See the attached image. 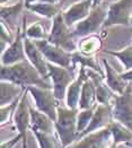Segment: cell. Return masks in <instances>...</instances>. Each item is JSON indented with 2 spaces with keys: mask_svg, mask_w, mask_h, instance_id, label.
Segmentation results:
<instances>
[{
  "mask_svg": "<svg viewBox=\"0 0 132 148\" xmlns=\"http://www.w3.org/2000/svg\"><path fill=\"white\" fill-rule=\"evenodd\" d=\"M113 112H112V105H105V104H98L96 111L93 115V119L89 125L84 132H81L77 137V140L81 139L83 137L87 136L92 132H95L98 130H102L104 128H107L113 121ZM76 140V141H77Z\"/></svg>",
  "mask_w": 132,
  "mask_h": 148,
  "instance_id": "4fadbf2b",
  "label": "cell"
},
{
  "mask_svg": "<svg viewBox=\"0 0 132 148\" xmlns=\"http://www.w3.org/2000/svg\"><path fill=\"white\" fill-rule=\"evenodd\" d=\"M103 3V0H93V7H97Z\"/></svg>",
  "mask_w": 132,
  "mask_h": 148,
  "instance_id": "e575fe53",
  "label": "cell"
},
{
  "mask_svg": "<svg viewBox=\"0 0 132 148\" xmlns=\"http://www.w3.org/2000/svg\"><path fill=\"white\" fill-rule=\"evenodd\" d=\"M24 34L22 31V25L16 32L15 41L1 53V66H12L15 63L27 60L25 52Z\"/></svg>",
  "mask_w": 132,
  "mask_h": 148,
  "instance_id": "8fae6325",
  "label": "cell"
},
{
  "mask_svg": "<svg viewBox=\"0 0 132 148\" xmlns=\"http://www.w3.org/2000/svg\"><path fill=\"white\" fill-rule=\"evenodd\" d=\"M97 106H98V104H96L95 106H93L90 109H87V110H79L78 116H77V131H78V136L81 132H84L85 130L87 129V127L89 125L92 119H93V115H94V113L96 111Z\"/></svg>",
  "mask_w": 132,
  "mask_h": 148,
  "instance_id": "f546056e",
  "label": "cell"
},
{
  "mask_svg": "<svg viewBox=\"0 0 132 148\" xmlns=\"http://www.w3.org/2000/svg\"><path fill=\"white\" fill-rule=\"evenodd\" d=\"M22 31L24 36L28 37L33 41H40V40H48L49 33L45 31V27L43 26L42 23L36 22L31 25H26V15L23 17L22 22Z\"/></svg>",
  "mask_w": 132,
  "mask_h": 148,
  "instance_id": "d4e9b609",
  "label": "cell"
},
{
  "mask_svg": "<svg viewBox=\"0 0 132 148\" xmlns=\"http://www.w3.org/2000/svg\"><path fill=\"white\" fill-rule=\"evenodd\" d=\"M24 44H25V52H26V57L27 60L31 62L36 70L40 73V75L48 80L50 78L49 75V68H48V61L45 59V57L43 56V53L41 52V50L37 48L35 42L31 38L25 36L24 38Z\"/></svg>",
  "mask_w": 132,
  "mask_h": 148,
  "instance_id": "5bb4252c",
  "label": "cell"
},
{
  "mask_svg": "<svg viewBox=\"0 0 132 148\" xmlns=\"http://www.w3.org/2000/svg\"><path fill=\"white\" fill-rule=\"evenodd\" d=\"M27 89L34 99V105H35L36 110L47 114L55 122L58 119L59 101L55 99L53 89L41 88L37 86L27 87Z\"/></svg>",
  "mask_w": 132,
  "mask_h": 148,
  "instance_id": "5b68a950",
  "label": "cell"
},
{
  "mask_svg": "<svg viewBox=\"0 0 132 148\" xmlns=\"http://www.w3.org/2000/svg\"><path fill=\"white\" fill-rule=\"evenodd\" d=\"M102 61V66L104 68V73H105V82L107 84L109 88L116 93V94H123L124 90L127 89V87L129 85V83H127L123 78L121 74H119L109 62L105 59V58H102L101 59Z\"/></svg>",
  "mask_w": 132,
  "mask_h": 148,
  "instance_id": "d6986e66",
  "label": "cell"
},
{
  "mask_svg": "<svg viewBox=\"0 0 132 148\" xmlns=\"http://www.w3.org/2000/svg\"><path fill=\"white\" fill-rule=\"evenodd\" d=\"M107 7L108 6L104 5V3H102L97 7H93L90 14L84 21L75 25V27L72 29L73 36L83 38V37L96 34V32H98L103 27V25L106 21Z\"/></svg>",
  "mask_w": 132,
  "mask_h": 148,
  "instance_id": "277c9868",
  "label": "cell"
},
{
  "mask_svg": "<svg viewBox=\"0 0 132 148\" xmlns=\"http://www.w3.org/2000/svg\"><path fill=\"white\" fill-rule=\"evenodd\" d=\"M49 75L52 80V89L54 93V96L58 101H63L67 96L68 87L70 86L72 82L77 76H75L73 70L69 68H63L60 66L53 64L48 62Z\"/></svg>",
  "mask_w": 132,
  "mask_h": 148,
  "instance_id": "8992f818",
  "label": "cell"
},
{
  "mask_svg": "<svg viewBox=\"0 0 132 148\" xmlns=\"http://www.w3.org/2000/svg\"><path fill=\"white\" fill-rule=\"evenodd\" d=\"M127 147H129V148H132V140L131 141H129V143H127V144H124Z\"/></svg>",
  "mask_w": 132,
  "mask_h": 148,
  "instance_id": "8d00e7d4",
  "label": "cell"
},
{
  "mask_svg": "<svg viewBox=\"0 0 132 148\" xmlns=\"http://www.w3.org/2000/svg\"><path fill=\"white\" fill-rule=\"evenodd\" d=\"M34 42L37 45V48L41 50V52L43 53V56L45 57L48 62H51L53 64L60 66L63 68H69V69L76 68L73 66L72 53L50 43L48 40H40V41H34Z\"/></svg>",
  "mask_w": 132,
  "mask_h": 148,
  "instance_id": "9c48e42d",
  "label": "cell"
},
{
  "mask_svg": "<svg viewBox=\"0 0 132 148\" xmlns=\"http://www.w3.org/2000/svg\"><path fill=\"white\" fill-rule=\"evenodd\" d=\"M37 1H41V0H25V7L31 5V3H34V2H37Z\"/></svg>",
  "mask_w": 132,
  "mask_h": 148,
  "instance_id": "d590c367",
  "label": "cell"
},
{
  "mask_svg": "<svg viewBox=\"0 0 132 148\" xmlns=\"http://www.w3.org/2000/svg\"><path fill=\"white\" fill-rule=\"evenodd\" d=\"M22 141H23V138L18 134L16 137H14V138L7 140V141H2V143H1V147L0 148H14L18 143H22Z\"/></svg>",
  "mask_w": 132,
  "mask_h": 148,
  "instance_id": "1f68e13d",
  "label": "cell"
},
{
  "mask_svg": "<svg viewBox=\"0 0 132 148\" xmlns=\"http://www.w3.org/2000/svg\"><path fill=\"white\" fill-rule=\"evenodd\" d=\"M33 136L36 138V141L40 148H62L60 146V139L57 132L54 134H47L40 131H32Z\"/></svg>",
  "mask_w": 132,
  "mask_h": 148,
  "instance_id": "83f0119b",
  "label": "cell"
},
{
  "mask_svg": "<svg viewBox=\"0 0 132 148\" xmlns=\"http://www.w3.org/2000/svg\"><path fill=\"white\" fill-rule=\"evenodd\" d=\"M87 70V76L88 78L94 83L95 88H96V96L98 104H105V105H112L113 101L116 96V93H114L109 86L105 82V77L99 73H97L93 69H88Z\"/></svg>",
  "mask_w": 132,
  "mask_h": 148,
  "instance_id": "9a60e30c",
  "label": "cell"
},
{
  "mask_svg": "<svg viewBox=\"0 0 132 148\" xmlns=\"http://www.w3.org/2000/svg\"><path fill=\"white\" fill-rule=\"evenodd\" d=\"M88 79L87 76V70L85 67H80L77 77L75 78V80L70 84V86L68 87L67 90V96H66V104L67 108L69 109H78L79 106V101L81 96V90L84 86L85 82Z\"/></svg>",
  "mask_w": 132,
  "mask_h": 148,
  "instance_id": "e0dca14e",
  "label": "cell"
},
{
  "mask_svg": "<svg viewBox=\"0 0 132 148\" xmlns=\"http://www.w3.org/2000/svg\"><path fill=\"white\" fill-rule=\"evenodd\" d=\"M25 89L26 88H23L9 82H1V96H0L1 106L12 103L15 99H17L24 93Z\"/></svg>",
  "mask_w": 132,
  "mask_h": 148,
  "instance_id": "603a6c76",
  "label": "cell"
},
{
  "mask_svg": "<svg viewBox=\"0 0 132 148\" xmlns=\"http://www.w3.org/2000/svg\"><path fill=\"white\" fill-rule=\"evenodd\" d=\"M42 2H48V3H52V5H58L60 0H41Z\"/></svg>",
  "mask_w": 132,
  "mask_h": 148,
  "instance_id": "836d02e7",
  "label": "cell"
},
{
  "mask_svg": "<svg viewBox=\"0 0 132 148\" xmlns=\"http://www.w3.org/2000/svg\"><path fill=\"white\" fill-rule=\"evenodd\" d=\"M79 110L69 109L58 106V119L54 122L55 131L59 136L62 148H67L71 146L77 140L78 131H77V116Z\"/></svg>",
  "mask_w": 132,
  "mask_h": 148,
  "instance_id": "7a4b0ae2",
  "label": "cell"
},
{
  "mask_svg": "<svg viewBox=\"0 0 132 148\" xmlns=\"http://www.w3.org/2000/svg\"><path fill=\"white\" fill-rule=\"evenodd\" d=\"M28 94H29L28 89L26 88L12 119L15 128L23 138V141H22L23 148H27V130L31 128V110H29L31 104L28 103V99H27Z\"/></svg>",
  "mask_w": 132,
  "mask_h": 148,
  "instance_id": "30bf717a",
  "label": "cell"
},
{
  "mask_svg": "<svg viewBox=\"0 0 132 148\" xmlns=\"http://www.w3.org/2000/svg\"><path fill=\"white\" fill-rule=\"evenodd\" d=\"M1 82H9L23 88L31 86L53 88L52 84L45 80L28 60L12 66H1Z\"/></svg>",
  "mask_w": 132,
  "mask_h": 148,
  "instance_id": "6da1fadb",
  "label": "cell"
},
{
  "mask_svg": "<svg viewBox=\"0 0 132 148\" xmlns=\"http://www.w3.org/2000/svg\"><path fill=\"white\" fill-rule=\"evenodd\" d=\"M72 60H73V66L77 67V64H79L80 67H85L88 69H93L101 75H103L105 77V73L103 71L104 68H102L99 66V63L97 62L96 57H86L84 54H81L80 52L76 51L72 53Z\"/></svg>",
  "mask_w": 132,
  "mask_h": 148,
  "instance_id": "4316f807",
  "label": "cell"
},
{
  "mask_svg": "<svg viewBox=\"0 0 132 148\" xmlns=\"http://www.w3.org/2000/svg\"><path fill=\"white\" fill-rule=\"evenodd\" d=\"M96 104H98L96 96V88H95L94 83L88 78L83 86L78 110H87V109L95 106Z\"/></svg>",
  "mask_w": 132,
  "mask_h": 148,
  "instance_id": "7402d4cb",
  "label": "cell"
},
{
  "mask_svg": "<svg viewBox=\"0 0 132 148\" xmlns=\"http://www.w3.org/2000/svg\"><path fill=\"white\" fill-rule=\"evenodd\" d=\"M107 128L112 132L113 143L115 145L119 146L120 144H127V143L132 140V131L129 128H127L125 125L120 123L119 121L113 120Z\"/></svg>",
  "mask_w": 132,
  "mask_h": 148,
  "instance_id": "484cf974",
  "label": "cell"
},
{
  "mask_svg": "<svg viewBox=\"0 0 132 148\" xmlns=\"http://www.w3.org/2000/svg\"><path fill=\"white\" fill-rule=\"evenodd\" d=\"M31 110V131H40L47 134H54L55 127L54 121L47 114L36 110L33 105L29 106Z\"/></svg>",
  "mask_w": 132,
  "mask_h": 148,
  "instance_id": "ffe728a7",
  "label": "cell"
},
{
  "mask_svg": "<svg viewBox=\"0 0 132 148\" xmlns=\"http://www.w3.org/2000/svg\"><path fill=\"white\" fill-rule=\"evenodd\" d=\"M113 119L132 131V83H129L123 94H116L112 104Z\"/></svg>",
  "mask_w": 132,
  "mask_h": 148,
  "instance_id": "52a82bcc",
  "label": "cell"
},
{
  "mask_svg": "<svg viewBox=\"0 0 132 148\" xmlns=\"http://www.w3.org/2000/svg\"><path fill=\"white\" fill-rule=\"evenodd\" d=\"M27 10L33 12L43 16L49 19H53L54 17H57L61 12V8L59 5H52V3H48V2H42V1H37L34 3H31L28 6L25 7Z\"/></svg>",
  "mask_w": 132,
  "mask_h": 148,
  "instance_id": "cb8c5ba5",
  "label": "cell"
},
{
  "mask_svg": "<svg viewBox=\"0 0 132 148\" xmlns=\"http://www.w3.org/2000/svg\"><path fill=\"white\" fill-rule=\"evenodd\" d=\"M92 9H93V0H80L72 3L67 10L62 12V15L66 24L71 27L73 25H77L79 22L84 21L90 14Z\"/></svg>",
  "mask_w": 132,
  "mask_h": 148,
  "instance_id": "2e32d148",
  "label": "cell"
},
{
  "mask_svg": "<svg viewBox=\"0 0 132 148\" xmlns=\"http://www.w3.org/2000/svg\"><path fill=\"white\" fill-rule=\"evenodd\" d=\"M109 148H118V145H115V144L113 143V144L111 145V147H109Z\"/></svg>",
  "mask_w": 132,
  "mask_h": 148,
  "instance_id": "74e56055",
  "label": "cell"
},
{
  "mask_svg": "<svg viewBox=\"0 0 132 148\" xmlns=\"http://www.w3.org/2000/svg\"><path fill=\"white\" fill-rule=\"evenodd\" d=\"M0 1H1V5H5V3H6V2H8L9 0H0Z\"/></svg>",
  "mask_w": 132,
  "mask_h": 148,
  "instance_id": "f35d334b",
  "label": "cell"
},
{
  "mask_svg": "<svg viewBox=\"0 0 132 148\" xmlns=\"http://www.w3.org/2000/svg\"><path fill=\"white\" fill-rule=\"evenodd\" d=\"M122 78L127 82V83H132V69L128 70V71H124L121 74Z\"/></svg>",
  "mask_w": 132,
  "mask_h": 148,
  "instance_id": "d6a6232c",
  "label": "cell"
},
{
  "mask_svg": "<svg viewBox=\"0 0 132 148\" xmlns=\"http://www.w3.org/2000/svg\"><path fill=\"white\" fill-rule=\"evenodd\" d=\"M113 144L112 132L108 128H104L95 132H92L81 139L75 141L67 148H109Z\"/></svg>",
  "mask_w": 132,
  "mask_h": 148,
  "instance_id": "7c38bea8",
  "label": "cell"
},
{
  "mask_svg": "<svg viewBox=\"0 0 132 148\" xmlns=\"http://www.w3.org/2000/svg\"><path fill=\"white\" fill-rule=\"evenodd\" d=\"M105 54L112 56L116 58L119 61L122 63L123 68L125 71L132 69V44L120 50V51H113V50H104L103 51Z\"/></svg>",
  "mask_w": 132,
  "mask_h": 148,
  "instance_id": "f1b7e54d",
  "label": "cell"
},
{
  "mask_svg": "<svg viewBox=\"0 0 132 148\" xmlns=\"http://www.w3.org/2000/svg\"><path fill=\"white\" fill-rule=\"evenodd\" d=\"M107 6V17L103 28L115 25H131L132 0H116Z\"/></svg>",
  "mask_w": 132,
  "mask_h": 148,
  "instance_id": "ba28073f",
  "label": "cell"
},
{
  "mask_svg": "<svg viewBox=\"0 0 132 148\" xmlns=\"http://www.w3.org/2000/svg\"><path fill=\"white\" fill-rule=\"evenodd\" d=\"M25 90H26V89H25ZM24 93H23V94H24ZM23 94H22L17 99H15L12 103L8 104V105H5V106H1V110H0V123H1V127H5L6 124H8L12 119H14L15 112L17 110V106H18V104H19V101L22 99Z\"/></svg>",
  "mask_w": 132,
  "mask_h": 148,
  "instance_id": "4dcf8cb0",
  "label": "cell"
},
{
  "mask_svg": "<svg viewBox=\"0 0 132 148\" xmlns=\"http://www.w3.org/2000/svg\"><path fill=\"white\" fill-rule=\"evenodd\" d=\"M130 23H131V25H132V17H131V21H130Z\"/></svg>",
  "mask_w": 132,
  "mask_h": 148,
  "instance_id": "ab89813d",
  "label": "cell"
},
{
  "mask_svg": "<svg viewBox=\"0 0 132 148\" xmlns=\"http://www.w3.org/2000/svg\"><path fill=\"white\" fill-rule=\"evenodd\" d=\"M70 27L66 24L62 12L52 19V27L49 33L48 41L50 43L66 50L70 53L78 51V43L75 40Z\"/></svg>",
  "mask_w": 132,
  "mask_h": 148,
  "instance_id": "3957f363",
  "label": "cell"
},
{
  "mask_svg": "<svg viewBox=\"0 0 132 148\" xmlns=\"http://www.w3.org/2000/svg\"><path fill=\"white\" fill-rule=\"evenodd\" d=\"M25 8V0H19L17 3H14L10 6H6V5H1V21L5 22L6 25L12 29L14 32H16L18 29V27L22 25L23 18H21L22 12ZM24 17V16H22Z\"/></svg>",
  "mask_w": 132,
  "mask_h": 148,
  "instance_id": "ac0fdd59",
  "label": "cell"
},
{
  "mask_svg": "<svg viewBox=\"0 0 132 148\" xmlns=\"http://www.w3.org/2000/svg\"><path fill=\"white\" fill-rule=\"evenodd\" d=\"M103 38L97 34H93L83 37L78 42V52L86 57H96L97 53L103 49Z\"/></svg>",
  "mask_w": 132,
  "mask_h": 148,
  "instance_id": "44dd1931",
  "label": "cell"
}]
</instances>
